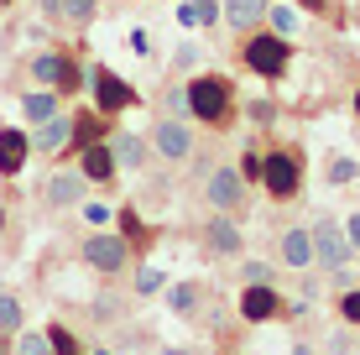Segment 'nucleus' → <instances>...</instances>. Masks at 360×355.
Returning a JSON list of instances; mask_svg holds the SVG:
<instances>
[{"label":"nucleus","instance_id":"17","mask_svg":"<svg viewBox=\"0 0 360 355\" xmlns=\"http://www.w3.org/2000/svg\"><path fill=\"white\" fill-rule=\"evenodd\" d=\"M27 157H32V141H27V131L6 126V131H0V173H6V178H16L21 167H27Z\"/></svg>","mask_w":360,"mask_h":355},{"label":"nucleus","instance_id":"2","mask_svg":"<svg viewBox=\"0 0 360 355\" xmlns=\"http://www.w3.org/2000/svg\"><path fill=\"white\" fill-rule=\"evenodd\" d=\"M240 63L251 68L262 84H282V79H288V68H292V37L256 27V32L240 42Z\"/></svg>","mask_w":360,"mask_h":355},{"label":"nucleus","instance_id":"14","mask_svg":"<svg viewBox=\"0 0 360 355\" xmlns=\"http://www.w3.org/2000/svg\"><path fill=\"white\" fill-rule=\"evenodd\" d=\"M68 136H73V115H53V120H42V126L27 131L32 152H42V157H63L68 152Z\"/></svg>","mask_w":360,"mask_h":355},{"label":"nucleus","instance_id":"6","mask_svg":"<svg viewBox=\"0 0 360 355\" xmlns=\"http://www.w3.org/2000/svg\"><path fill=\"white\" fill-rule=\"evenodd\" d=\"M146 146H152L157 162H188L198 152V136H193V120H172V115H157L152 131H146Z\"/></svg>","mask_w":360,"mask_h":355},{"label":"nucleus","instance_id":"32","mask_svg":"<svg viewBox=\"0 0 360 355\" xmlns=\"http://www.w3.org/2000/svg\"><path fill=\"white\" fill-rule=\"evenodd\" d=\"M262 157H266L262 146H245V152H240V162H235V167H240V178H245V183L262 178Z\"/></svg>","mask_w":360,"mask_h":355},{"label":"nucleus","instance_id":"42","mask_svg":"<svg viewBox=\"0 0 360 355\" xmlns=\"http://www.w3.org/2000/svg\"><path fill=\"white\" fill-rule=\"evenodd\" d=\"M89 355H110V350H89Z\"/></svg>","mask_w":360,"mask_h":355},{"label":"nucleus","instance_id":"37","mask_svg":"<svg viewBox=\"0 0 360 355\" xmlns=\"http://www.w3.org/2000/svg\"><path fill=\"white\" fill-rule=\"evenodd\" d=\"M131 47H136V53H141V58H152V53H157V47H152V37H146L141 27L131 32Z\"/></svg>","mask_w":360,"mask_h":355},{"label":"nucleus","instance_id":"3","mask_svg":"<svg viewBox=\"0 0 360 355\" xmlns=\"http://www.w3.org/2000/svg\"><path fill=\"white\" fill-rule=\"evenodd\" d=\"M262 188L277 204H292L297 193H303V146H297V141L271 146V152L262 157Z\"/></svg>","mask_w":360,"mask_h":355},{"label":"nucleus","instance_id":"35","mask_svg":"<svg viewBox=\"0 0 360 355\" xmlns=\"http://www.w3.org/2000/svg\"><path fill=\"white\" fill-rule=\"evenodd\" d=\"M240 277H245V283H271V266H262V262H245V266H240Z\"/></svg>","mask_w":360,"mask_h":355},{"label":"nucleus","instance_id":"23","mask_svg":"<svg viewBox=\"0 0 360 355\" xmlns=\"http://www.w3.org/2000/svg\"><path fill=\"white\" fill-rule=\"evenodd\" d=\"M157 110H162V115H172V120H188V89H183V79H172L167 89H162Z\"/></svg>","mask_w":360,"mask_h":355},{"label":"nucleus","instance_id":"15","mask_svg":"<svg viewBox=\"0 0 360 355\" xmlns=\"http://www.w3.org/2000/svg\"><path fill=\"white\" fill-rule=\"evenodd\" d=\"M73 162H79V173L89 178V183H115V173H120V162H115V146H110V141L84 146V152L73 157Z\"/></svg>","mask_w":360,"mask_h":355},{"label":"nucleus","instance_id":"5","mask_svg":"<svg viewBox=\"0 0 360 355\" xmlns=\"http://www.w3.org/2000/svg\"><path fill=\"white\" fill-rule=\"evenodd\" d=\"M204 199L214 214H230V219H245V209H251V183L240 178V167L235 162H219L214 173L204 178Z\"/></svg>","mask_w":360,"mask_h":355},{"label":"nucleus","instance_id":"1","mask_svg":"<svg viewBox=\"0 0 360 355\" xmlns=\"http://www.w3.org/2000/svg\"><path fill=\"white\" fill-rule=\"evenodd\" d=\"M188 89V120H198L204 131H230L235 115H240V94L225 73H188L183 79Z\"/></svg>","mask_w":360,"mask_h":355},{"label":"nucleus","instance_id":"31","mask_svg":"<svg viewBox=\"0 0 360 355\" xmlns=\"http://www.w3.org/2000/svg\"><path fill=\"white\" fill-rule=\"evenodd\" d=\"M340 319L360 329V288H345V292H340Z\"/></svg>","mask_w":360,"mask_h":355},{"label":"nucleus","instance_id":"34","mask_svg":"<svg viewBox=\"0 0 360 355\" xmlns=\"http://www.w3.org/2000/svg\"><path fill=\"white\" fill-rule=\"evenodd\" d=\"M297 11H314V16H340V0H292Z\"/></svg>","mask_w":360,"mask_h":355},{"label":"nucleus","instance_id":"18","mask_svg":"<svg viewBox=\"0 0 360 355\" xmlns=\"http://www.w3.org/2000/svg\"><path fill=\"white\" fill-rule=\"evenodd\" d=\"M266 6H271V0H225V11H219V16H225L230 32H256V27L266 21Z\"/></svg>","mask_w":360,"mask_h":355},{"label":"nucleus","instance_id":"44","mask_svg":"<svg viewBox=\"0 0 360 355\" xmlns=\"http://www.w3.org/2000/svg\"><path fill=\"white\" fill-rule=\"evenodd\" d=\"M0 225H6V214H0Z\"/></svg>","mask_w":360,"mask_h":355},{"label":"nucleus","instance_id":"29","mask_svg":"<svg viewBox=\"0 0 360 355\" xmlns=\"http://www.w3.org/2000/svg\"><path fill=\"white\" fill-rule=\"evenodd\" d=\"M47 340H53V355H84V350H79V340H73L63 324H53V329H47Z\"/></svg>","mask_w":360,"mask_h":355},{"label":"nucleus","instance_id":"33","mask_svg":"<svg viewBox=\"0 0 360 355\" xmlns=\"http://www.w3.org/2000/svg\"><path fill=\"white\" fill-rule=\"evenodd\" d=\"M355 178H360V162H350V157H340L329 167V183H355Z\"/></svg>","mask_w":360,"mask_h":355},{"label":"nucleus","instance_id":"26","mask_svg":"<svg viewBox=\"0 0 360 355\" xmlns=\"http://www.w3.org/2000/svg\"><path fill=\"white\" fill-rule=\"evenodd\" d=\"M16 355H53L47 329H21V335H16Z\"/></svg>","mask_w":360,"mask_h":355},{"label":"nucleus","instance_id":"20","mask_svg":"<svg viewBox=\"0 0 360 355\" xmlns=\"http://www.w3.org/2000/svg\"><path fill=\"white\" fill-rule=\"evenodd\" d=\"M21 115H27L32 126H42V120L63 115V94H58V89H27V94H21Z\"/></svg>","mask_w":360,"mask_h":355},{"label":"nucleus","instance_id":"38","mask_svg":"<svg viewBox=\"0 0 360 355\" xmlns=\"http://www.w3.org/2000/svg\"><path fill=\"white\" fill-rule=\"evenodd\" d=\"M345 240H350V251H360V214L345 219Z\"/></svg>","mask_w":360,"mask_h":355},{"label":"nucleus","instance_id":"16","mask_svg":"<svg viewBox=\"0 0 360 355\" xmlns=\"http://www.w3.org/2000/svg\"><path fill=\"white\" fill-rule=\"evenodd\" d=\"M94 141H110V115L84 110V115H73V136H68V152L63 157H79L84 146H94Z\"/></svg>","mask_w":360,"mask_h":355},{"label":"nucleus","instance_id":"41","mask_svg":"<svg viewBox=\"0 0 360 355\" xmlns=\"http://www.w3.org/2000/svg\"><path fill=\"white\" fill-rule=\"evenodd\" d=\"M350 110H355V120H360V89H355V100H350Z\"/></svg>","mask_w":360,"mask_h":355},{"label":"nucleus","instance_id":"12","mask_svg":"<svg viewBox=\"0 0 360 355\" xmlns=\"http://www.w3.org/2000/svg\"><path fill=\"white\" fill-rule=\"evenodd\" d=\"M282 314V292L271 288V283H245L240 292V319L245 324H266V319H277Z\"/></svg>","mask_w":360,"mask_h":355},{"label":"nucleus","instance_id":"4","mask_svg":"<svg viewBox=\"0 0 360 355\" xmlns=\"http://www.w3.org/2000/svg\"><path fill=\"white\" fill-rule=\"evenodd\" d=\"M27 73H32L37 89H58L63 100H68V94H79L84 84H89V73L79 68V58L63 53V47H42V53L32 58V68H27Z\"/></svg>","mask_w":360,"mask_h":355},{"label":"nucleus","instance_id":"43","mask_svg":"<svg viewBox=\"0 0 360 355\" xmlns=\"http://www.w3.org/2000/svg\"><path fill=\"white\" fill-rule=\"evenodd\" d=\"M0 6H16V0H0Z\"/></svg>","mask_w":360,"mask_h":355},{"label":"nucleus","instance_id":"30","mask_svg":"<svg viewBox=\"0 0 360 355\" xmlns=\"http://www.w3.org/2000/svg\"><path fill=\"white\" fill-rule=\"evenodd\" d=\"M188 6H193V16H198V27H204V32L219 27V0H188Z\"/></svg>","mask_w":360,"mask_h":355},{"label":"nucleus","instance_id":"40","mask_svg":"<svg viewBox=\"0 0 360 355\" xmlns=\"http://www.w3.org/2000/svg\"><path fill=\"white\" fill-rule=\"evenodd\" d=\"M292 355H319V350H314V345H297V350H292Z\"/></svg>","mask_w":360,"mask_h":355},{"label":"nucleus","instance_id":"11","mask_svg":"<svg viewBox=\"0 0 360 355\" xmlns=\"http://www.w3.org/2000/svg\"><path fill=\"white\" fill-rule=\"evenodd\" d=\"M42 199L53 204V209H79L84 199H89V178L79 173V167H58L53 178H47V188H42Z\"/></svg>","mask_w":360,"mask_h":355},{"label":"nucleus","instance_id":"10","mask_svg":"<svg viewBox=\"0 0 360 355\" xmlns=\"http://www.w3.org/2000/svg\"><path fill=\"white\" fill-rule=\"evenodd\" d=\"M198 240H204L209 256H240V251H245L240 219H230V214H209L204 225H198Z\"/></svg>","mask_w":360,"mask_h":355},{"label":"nucleus","instance_id":"8","mask_svg":"<svg viewBox=\"0 0 360 355\" xmlns=\"http://www.w3.org/2000/svg\"><path fill=\"white\" fill-rule=\"evenodd\" d=\"M308 235H314V262H324V272H345L350 266V240H345V225L334 214H319L314 225H308Z\"/></svg>","mask_w":360,"mask_h":355},{"label":"nucleus","instance_id":"36","mask_svg":"<svg viewBox=\"0 0 360 355\" xmlns=\"http://www.w3.org/2000/svg\"><path fill=\"white\" fill-rule=\"evenodd\" d=\"M79 209H84L89 225H105V219H110V204H79Z\"/></svg>","mask_w":360,"mask_h":355},{"label":"nucleus","instance_id":"28","mask_svg":"<svg viewBox=\"0 0 360 355\" xmlns=\"http://www.w3.org/2000/svg\"><path fill=\"white\" fill-rule=\"evenodd\" d=\"M172 309H178V314H193V309H198V283H178V288H172Z\"/></svg>","mask_w":360,"mask_h":355},{"label":"nucleus","instance_id":"25","mask_svg":"<svg viewBox=\"0 0 360 355\" xmlns=\"http://www.w3.org/2000/svg\"><path fill=\"white\" fill-rule=\"evenodd\" d=\"M115 219H120V235H126V240H131V246H146V240H152V230H146V225H141V214H136V209H131V204H126V209H120Z\"/></svg>","mask_w":360,"mask_h":355},{"label":"nucleus","instance_id":"9","mask_svg":"<svg viewBox=\"0 0 360 355\" xmlns=\"http://www.w3.org/2000/svg\"><path fill=\"white\" fill-rule=\"evenodd\" d=\"M84 73H89V84H94V110H99V115H110V120H115V115H120V110H131V105H141V94H136V89H131V84H126V79H120V73H115V68H105V63H94V68H84Z\"/></svg>","mask_w":360,"mask_h":355},{"label":"nucleus","instance_id":"24","mask_svg":"<svg viewBox=\"0 0 360 355\" xmlns=\"http://www.w3.org/2000/svg\"><path fill=\"white\" fill-rule=\"evenodd\" d=\"M27 314H21V298L16 292H0V335H21Z\"/></svg>","mask_w":360,"mask_h":355},{"label":"nucleus","instance_id":"19","mask_svg":"<svg viewBox=\"0 0 360 355\" xmlns=\"http://www.w3.org/2000/svg\"><path fill=\"white\" fill-rule=\"evenodd\" d=\"M110 146H115V162L126 167V173H136V167L152 162V146H146V136H131V131H110Z\"/></svg>","mask_w":360,"mask_h":355},{"label":"nucleus","instance_id":"13","mask_svg":"<svg viewBox=\"0 0 360 355\" xmlns=\"http://www.w3.org/2000/svg\"><path fill=\"white\" fill-rule=\"evenodd\" d=\"M277 262L292 266V272H308V266H314V235H308V225H288L277 235Z\"/></svg>","mask_w":360,"mask_h":355},{"label":"nucleus","instance_id":"7","mask_svg":"<svg viewBox=\"0 0 360 355\" xmlns=\"http://www.w3.org/2000/svg\"><path fill=\"white\" fill-rule=\"evenodd\" d=\"M84 266H94L99 277H120L131 266V240L120 235V230H94V235H84Z\"/></svg>","mask_w":360,"mask_h":355},{"label":"nucleus","instance_id":"27","mask_svg":"<svg viewBox=\"0 0 360 355\" xmlns=\"http://www.w3.org/2000/svg\"><path fill=\"white\" fill-rule=\"evenodd\" d=\"M162 283H167L162 266H141V272H136V292H141V298H152V292L162 288Z\"/></svg>","mask_w":360,"mask_h":355},{"label":"nucleus","instance_id":"39","mask_svg":"<svg viewBox=\"0 0 360 355\" xmlns=\"http://www.w3.org/2000/svg\"><path fill=\"white\" fill-rule=\"evenodd\" d=\"M37 6H42V16H47V21H58V0H37Z\"/></svg>","mask_w":360,"mask_h":355},{"label":"nucleus","instance_id":"22","mask_svg":"<svg viewBox=\"0 0 360 355\" xmlns=\"http://www.w3.org/2000/svg\"><path fill=\"white\" fill-rule=\"evenodd\" d=\"M266 27L282 32V37H292L297 32V6H292V0H271V6H266Z\"/></svg>","mask_w":360,"mask_h":355},{"label":"nucleus","instance_id":"21","mask_svg":"<svg viewBox=\"0 0 360 355\" xmlns=\"http://www.w3.org/2000/svg\"><path fill=\"white\" fill-rule=\"evenodd\" d=\"M94 16H99V0H58V21L73 27V32L94 27Z\"/></svg>","mask_w":360,"mask_h":355}]
</instances>
